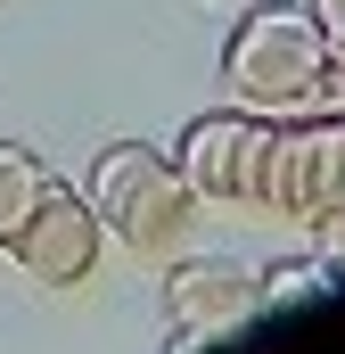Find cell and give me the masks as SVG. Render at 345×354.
<instances>
[{"mask_svg": "<svg viewBox=\"0 0 345 354\" xmlns=\"http://www.w3.org/2000/svg\"><path fill=\"white\" fill-rule=\"evenodd\" d=\"M222 83L255 115L337 107V33H321L304 0H255L222 33Z\"/></svg>", "mask_w": 345, "mask_h": 354, "instance_id": "6da1fadb", "label": "cell"}, {"mask_svg": "<svg viewBox=\"0 0 345 354\" xmlns=\"http://www.w3.org/2000/svg\"><path fill=\"white\" fill-rule=\"evenodd\" d=\"M83 198H90V214H99V231L124 239L140 264H172L189 248L197 198H189V181L172 174V157L148 149V140H107Z\"/></svg>", "mask_w": 345, "mask_h": 354, "instance_id": "7a4b0ae2", "label": "cell"}, {"mask_svg": "<svg viewBox=\"0 0 345 354\" xmlns=\"http://www.w3.org/2000/svg\"><path fill=\"white\" fill-rule=\"evenodd\" d=\"M263 214H296V223H313V231L337 248V214H345V124H337V107L271 115Z\"/></svg>", "mask_w": 345, "mask_h": 354, "instance_id": "3957f363", "label": "cell"}, {"mask_svg": "<svg viewBox=\"0 0 345 354\" xmlns=\"http://www.w3.org/2000/svg\"><path fill=\"white\" fill-rule=\"evenodd\" d=\"M263 149H271V115L255 107H206L181 124L172 140V174L189 181L197 206H263Z\"/></svg>", "mask_w": 345, "mask_h": 354, "instance_id": "277c9868", "label": "cell"}, {"mask_svg": "<svg viewBox=\"0 0 345 354\" xmlns=\"http://www.w3.org/2000/svg\"><path fill=\"white\" fill-rule=\"evenodd\" d=\"M99 248H107V231H99L90 198L66 189V181H50V189L17 214V231L0 239V256H17V272L41 280V288H83L90 272H99Z\"/></svg>", "mask_w": 345, "mask_h": 354, "instance_id": "5b68a950", "label": "cell"}, {"mask_svg": "<svg viewBox=\"0 0 345 354\" xmlns=\"http://www.w3.org/2000/svg\"><path fill=\"white\" fill-rule=\"evenodd\" d=\"M263 305V272L239 256H172L165 272V313H172V354H189L197 338L239 330Z\"/></svg>", "mask_w": 345, "mask_h": 354, "instance_id": "8992f818", "label": "cell"}, {"mask_svg": "<svg viewBox=\"0 0 345 354\" xmlns=\"http://www.w3.org/2000/svg\"><path fill=\"white\" fill-rule=\"evenodd\" d=\"M50 181H58V174L41 165V149H25V140H0V239L17 231V214H25V206L50 189Z\"/></svg>", "mask_w": 345, "mask_h": 354, "instance_id": "52a82bcc", "label": "cell"}, {"mask_svg": "<svg viewBox=\"0 0 345 354\" xmlns=\"http://www.w3.org/2000/svg\"><path fill=\"white\" fill-rule=\"evenodd\" d=\"M304 17H313L321 33H345V0H304Z\"/></svg>", "mask_w": 345, "mask_h": 354, "instance_id": "ba28073f", "label": "cell"}]
</instances>
